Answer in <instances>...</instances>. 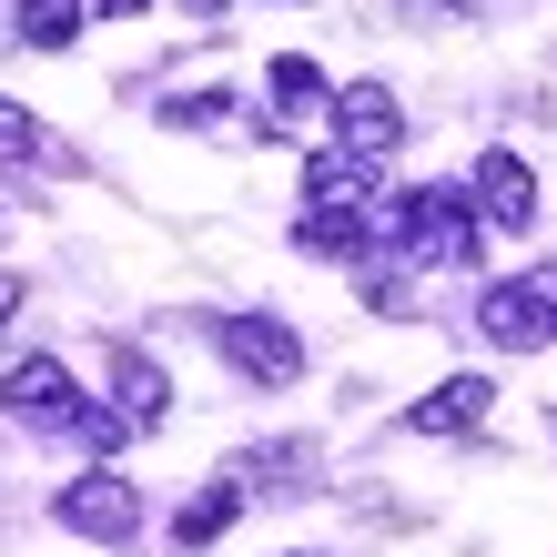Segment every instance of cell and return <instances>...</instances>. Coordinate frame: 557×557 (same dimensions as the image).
<instances>
[{"label": "cell", "mask_w": 557, "mask_h": 557, "mask_svg": "<svg viewBox=\"0 0 557 557\" xmlns=\"http://www.w3.org/2000/svg\"><path fill=\"white\" fill-rule=\"evenodd\" d=\"M375 234H385V253H406V264H476L486 213H476V193H456V183H416Z\"/></svg>", "instance_id": "cell-1"}, {"label": "cell", "mask_w": 557, "mask_h": 557, "mask_svg": "<svg viewBox=\"0 0 557 557\" xmlns=\"http://www.w3.org/2000/svg\"><path fill=\"white\" fill-rule=\"evenodd\" d=\"M213 355L253 385V396H284V385L305 375V335H294L284 314H213Z\"/></svg>", "instance_id": "cell-2"}, {"label": "cell", "mask_w": 557, "mask_h": 557, "mask_svg": "<svg viewBox=\"0 0 557 557\" xmlns=\"http://www.w3.org/2000/svg\"><path fill=\"white\" fill-rule=\"evenodd\" d=\"M476 335L497 345V355H547V345H557V294H547V274L486 284V294H476Z\"/></svg>", "instance_id": "cell-3"}, {"label": "cell", "mask_w": 557, "mask_h": 557, "mask_svg": "<svg viewBox=\"0 0 557 557\" xmlns=\"http://www.w3.org/2000/svg\"><path fill=\"white\" fill-rule=\"evenodd\" d=\"M51 517H61L72 537H91V547H133V537H143V486L112 476V467H91V476H72V486L51 497Z\"/></svg>", "instance_id": "cell-4"}, {"label": "cell", "mask_w": 557, "mask_h": 557, "mask_svg": "<svg viewBox=\"0 0 557 557\" xmlns=\"http://www.w3.org/2000/svg\"><path fill=\"white\" fill-rule=\"evenodd\" d=\"M0 406H11V425H30V436H72L82 425V385L61 355H21L11 375H0Z\"/></svg>", "instance_id": "cell-5"}, {"label": "cell", "mask_w": 557, "mask_h": 557, "mask_svg": "<svg viewBox=\"0 0 557 557\" xmlns=\"http://www.w3.org/2000/svg\"><path fill=\"white\" fill-rule=\"evenodd\" d=\"M476 213H486V234H528L537 223V173H528V152H476Z\"/></svg>", "instance_id": "cell-6"}, {"label": "cell", "mask_w": 557, "mask_h": 557, "mask_svg": "<svg viewBox=\"0 0 557 557\" xmlns=\"http://www.w3.org/2000/svg\"><path fill=\"white\" fill-rule=\"evenodd\" d=\"M486 416H497V385L486 375H446V385H425V396L406 406V436H476Z\"/></svg>", "instance_id": "cell-7"}, {"label": "cell", "mask_w": 557, "mask_h": 557, "mask_svg": "<svg viewBox=\"0 0 557 557\" xmlns=\"http://www.w3.org/2000/svg\"><path fill=\"white\" fill-rule=\"evenodd\" d=\"M335 133H345L355 152H375V162H385V152L406 143V102H396L385 82H345V91H335Z\"/></svg>", "instance_id": "cell-8"}, {"label": "cell", "mask_w": 557, "mask_h": 557, "mask_svg": "<svg viewBox=\"0 0 557 557\" xmlns=\"http://www.w3.org/2000/svg\"><path fill=\"white\" fill-rule=\"evenodd\" d=\"M314 112H335V82H324V61L284 51L264 72V133H274V122H314Z\"/></svg>", "instance_id": "cell-9"}, {"label": "cell", "mask_w": 557, "mask_h": 557, "mask_svg": "<svg viewBox=\"0 0 557 557\" xmlns=\"http://www.w3.org/2000/svg\"><path fill=\"white\" fill-rule=\"evenodd\" d=\"M375 173H385L375 152L335 143V152H314V162H305V203H375Z\"/></svg>", "instance_id": "cell-10"}, {"label": "cell", "mask_w": 557, "mask_h": 557, "mask_svg": "<svg viewBox=\"0 0 557 557\" xmlns=\"http://www.w3.org/2000/svg\"><path fill=\"white\" fill-rule=\"evenodd\" d=\"M112 406L143 416V425H162V416H173V375H162L143 345H112Z\"/></svg>", "instance_id": "cell-11"}, {"label": "cell", "mask_w": 557, "mask_h": 557, "mask_svg": "<svg viewBox=\"0 0 557 557\" xmlns=\"http://www.w3.org/2000/svg\"><path fill=\"white\" fill-rule=\"evenodd\" d=\"M234 517H244V486H203V497L173 517V547H183V557H203L223 528H234Z\"/></svg>", "instance_id": "cell-12"}, {"label": "cell", "mask_w": 557, "mask_h": 557, "mask_svg": "<svg viewBox=\"0 0 557 557\" xmlns=\"http://www.w3.org/2000/svg\"><path fill=\"white\" fill-rule=\"evenodd\" d=\"M82 21H91V0H21V41L30 51H72Z\"/></svg>", "instance_id": "cell-13"}, {"label": "cell", "mask_w": 557, "mask_h": 557, "mask_svg": "<svg viewBox=\"0 0 557 557\" xmlns=\"http://www.w3.org/2000/svg\"><path fill=\"white\" fill-rule=\"evenodd\" d=\"M51 152H61V143L41 133V122H30L21 102H0V162H51Z\"/></svg>", "instance_id": "cell-14"}, {"label": "cell", "mask_w": 557, "mask_h": 557, "mask_svg": "<svg viewBox=\"0 0 557 557\" xmlns=\"http://www.w3.org/2000/svg\"><path fill=\"white\" fill-rule=\"evenodd\" d=\"M72 436H82V446H102V456H122V446L143 436V416H122V406H82V425H72Z\"/></svg>", "instance_id": "cell-15"}, {"label": "cell", "mask_w": 557, "mask_h": 557, "mask_svg": "<svg viewBox=\"0 0 557 557\" xmlns=\"http://www.w3.org/2000/svg\"><path fill=\"white\" fill-rule=\"evenodd\" d=\"M234 102H223V91H173V102H162V122H173V133H203V122H223Z\"/></svg>", "instance_id": "cell-16"}, {"label": "cell", "mask_w": 557, "mask_h": 557, "mask_svg": "<svg viewBox=\"0 0 557 557\" xmlns=\"http://www.w3.org/2000/svg\"><path fill=\"white\" fill-rule=\"evenodd\" d=\"M152 0H91V21H143Z\"/></svg>", "instance_id": "cell-17"}, {"label": "cell", "mask_w": 557, "mask_h": 557, "mask_svg": "<svg viewBox=\"0 0 557 557\" xmlns=\"http://www.w3.org/2000/svg\"><path fill=\"white\" fill-rule=\"evenodd\" d=\"M21 314V274H0V324H11Z\"/></svg>", "instance_id": "cell-18"}, {"label": "cell", "mask_w": 557, "mask_h": 557, "mask_svg": "<svg viewBox=\"0 0 557 557\" xmlns=\"http://www.w3.org/2000/svg\"><path fill=\"white\" fill-rule=\"evenodd\" d=\"M183 11H193V21H223V11H234V0H183Z\"/></svg>", "instance_id": "cell-19"}]
</instances>
